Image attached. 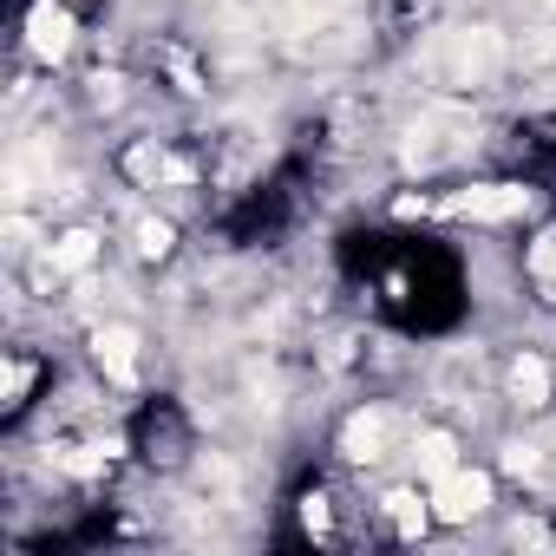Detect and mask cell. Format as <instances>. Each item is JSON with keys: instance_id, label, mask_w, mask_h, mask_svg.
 <instances>
[{"instance_id": "6da1fadb", "label": "cell", "mask_w": 556, "mask_h": 556, "mask_svg": "<svg viewBox=\"0 0 556 556\" xmlns=\"http://www.w3.org/2000/svg\"><path fill=\"white\" fill-rule=\"evenodd\" d=\"M484 504H491V478H484V471L452 465V471L432 478V510H439L445 523H465V517H478Z\"/></svg>"}, {"instance_id": "7a4b0ae2", "label": "cell", "mask_w": 556, "mask_h": 556, "mask_svg": "<svg viewBox=\"0 0 556 556\" xmlns=\"http://www.w3.org/2000/svg\"><path fill=\"white\" fill-rule=\"evenodd\" d=\"M27 47L40 60H66V47H73V8L66 0H40V8L27 14Z\"/></svg>"}, {"instance_id": "3957f363", "label": "cell", "mask_w": 556, "mask_h": 556, "mask_svg": "<svg viewBox=\"0 0 556 556\" xmlns=\"http://www.w3.org/2000/svg\"><path fill=\"white\" fill-rule=\"evenodd\" d=\"M452 210H458V216H478V223H497V216L530 210V190H523V184H478V190L452 197Z\"/></svg>"}, {"instance_id": "277c9868", "label": "cell", "mask_w": 556, "mask_h": 556, "mask_svg": "<svg viewBox=\"0 0 556 556\" xmlns=\"http://www.w3.org/2000/svg\"><path fill=\"white\" fill-rule=\"evenodd\" d=\"M92 348H99V367H105V374H112L118 387H125V380L138 374V334H131L125 321H112V328H99V334H92Z\"/></svg>"}, {"instance_id": "5b68a950", "label": "cell", "mask_w": 556, "mask_h": 556, "mask_svg": "<svg viewBox=\"0 0 556 556\" xmlns=\"http://www.w3.org/2000/svg\"><path fill=\"white\" fill-rule=\"evenodd\" d=\"M380 439H387V413H354L348 432H341V452H348L354 465H374V458H380Z\"/></svg>"}, {"instance_id": "8992f818", "label": "cell", "mask_w": 556, "mask_h": 556, "mask_svg": "<svg viewBox=\"0 0 556 556\" xmlns=\"http://www.w3.org/2000/svg\"><path fill=\"white\" fill-rule=\"evenodd\" d=\"M510 400H517V406H543V400H549V367H543L536 354H517V361H510Z\"/></svg>"}, {"instance_id": "52a82bcc", "label": "cell", "mask_w": 556, "mask_h": 556, "mask_svg": "<svg viewBox=\"0 0 556 556\" xmlns=\"http://www.w3.org/2000/svg\"><path fill=\"white\" fill-rule=\"evenodd\" d=\"M47 262H53L60 275H79V268L99 262V236H92V229H73V236H60V242L47 249Z\"/></svg>"}, {"instance_id": "ba28073f", "label": "cell", "mask_w": 556, "mask_h": 556, "mask_svg": "<svg viewBox=\"0 0 556 556\" xmlns=\"http://www.w3.org/2000/svg\"><path fill=\"white\" fill-rule=\"evenodd\" d=\"M452 452H458V445H452L445 432H426V439L413 445V458H419V471H426V478H439V471H452V465H458Z\"/></svg>"}, {"instance_id": "9c48e42d", "label": "cell", "mask_w": 556, "mask_h": 556, "mask_svg": "<svg viewBox=\"0 0 556 556\" xmlns=\"http://www.w3.org/2000/svg\"><path fill=\"white\" fill-rule=\"evenodd\" d=\"M387 517H393L406 536H419V530H426V504H419V491H393V497H387Z\"/></svg>"}, {"instance_id": "30bf717a", "label": "cell", "mask_w": 556, "mask_h": 556, "mask_svg": "<svg viewBox=\"0 0 556 556\" xmlns=\"http://www.w3.org/2000/svg\"><path fill=\"white\" fill-rule=\"evenodd\" d=\"M138 255H170V223H138Z\"/></svg>"}, {"instance_id": "8fae6325", "label": "cell", "mask_w": 556, "mask_h": 556, "mask_svg": "<svg viewBox=\"0 0 556 556\" xmlns=\"http://www.w3.org/2000/svg\"><path fill=\"white\" fill-rule=\"evenodd\" d=\"M530 268H536V275H556V229H543V236H536V249H530Z\"/></svg>"}]
</instances>
